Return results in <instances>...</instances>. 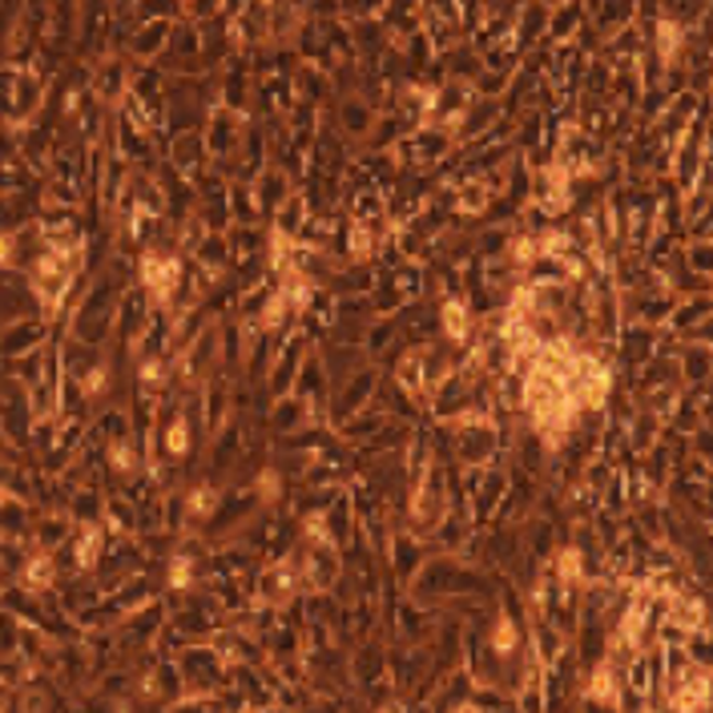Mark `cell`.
I'll list each match as a JSON object with an SVG mask.
<instances>
[{"label": "cell", "mask_w": 713, "mask_h": 713, "mask_svg": "<svg viewBox=\"0 0 713 713\" xmlns=\"http://www.w3.org/2000/svg\"><path fill=\"white\" fill-rule=\"evenodd\" d=\"M202 150H206V141L198 133H177L174 145H170V165L177 170H194L202 162Z\"/></svg>", "instance_id": "obj_6"}, {"label": "cell", "mask_w": 713, "mask_h": 713, "mask_svg": "<svg viewBox=\"0 0 713 713\" xmlns=\"http://www.w3.org/2000/svg\"><path fill=\"white\" fill-rule=\"evenodd\" d=\"M379 379H383V371H379V363H363L359 371H352L343 383L331 387L327 396V428H335L339 420H347V415H355V411H363L367 403H371L375 387H379Z\"/></svg>", "instance_id": "obj_1"}, {"label": "cell", "mask_w": 713, "mask_h": 713, "mask_svg": "<svg viewBox=\"0 0 713 713\" xmlns=\"http://www.w3.org/2000/svg\"><path fill=\"white\" fill-rule=\"evenodd\" d=\"M435 335L452 347H468L476 335V311L464 294H444L435 299Z\"/></svg>", "instance_id": "obj_2"}, {"label": "cell", "mask_w": 713, "mask_h": 713, "mask_svg": "<svg viewBox=\"0 0 713 713\" xmlns=\"http://www.w3.org/2000/svg\"><path fill=\"white\" fill-rule=\"evenodd\" d=\"M4 698H9V685H4V678H0V705H4Z\"/></svg>", "instance_id": "obj_7"}, {"label": "cell", "mask_w": 713, "mask_h": 713, "mask_svg": "<svg viewBox=\"0 0 713 713\" xmlns=\"http://www.w3.org/2000/svg\"><path fill=\"white\" fill-rule=\"evenodd\" d=\"M488 202H491L488 182H468L456 194V214L460 218H479V214H488Z\"/></svg>", "instance_id": "obj_5"}, {"label": "cell", "mask_w": 713, "mask_h": 713, "mask_svg": "<svg viewBox=\"0 0 713 713\" xmlns=\"http://www.w3.org/2000/svg\"><path fill=\"white\" fill-rule=\"evenodd\" d=\"M48 335H53V323H48L41 311L12 318V323H4V327H0V359L9 363V359H17V355H24V352H36Z\"/></svg>", "instance_id": "obj_3"}, {"label": "cell", "mask_w": 713, "mask_h": 713, "mask_svg": "<svg viewBox=\"0 0 713 713\" xmlns=\"http://www.w3.org/2000/svg\"><path fill=\"white\" fill-rule=\"evenodd\" d=\"M170 33H174V24L162 21V17H150V21L133 33V41H129V53H133L138 61H153L158 53H165V45H170Z\"/></svg>", "instance_id": "obj_4"}]
</instances>
